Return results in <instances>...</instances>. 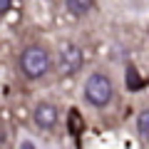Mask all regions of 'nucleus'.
Wrapping results in <instances>:
<instances>
[{
    "instance_id": "nucleus-3",
    "label": "nucleus",
    "mask_w": 149,
    "mask_h": 149,
    "mask_svg": "<svg viewBox=\"0 0 149 149\" xmlns=\"http://www.w3.org/2000/svg\"><path fill=\"white\" fill-rule=\"evenodd\" d=\"M82 65H85V55H82L80 45L70 42V40L60 45V52H57V70H60V74H65V77L77 74L82 70Z\"/></svg>"
},
{
    "instance_id": "nucleus-2",
    "label": "nucleus",
    "mask_w": 149,
    "mask_h": 149,
    "mask_svg": "<svg viewBox=\"0 0 149 149\" xmlns=\"http://www.w3.org/2000/svg\"><path fill=\"white\" fill-rule=\"evenodd\" d=\"M112 95H114V90H112V80L107 77V74L95 72V74L87 77V82H85V100L90 102L92 107H107L112 102Z\"/></svg>"
},
{
    "instance_id": "nucleus-10",
    "label": "nucleus",
    "mask_w": 149,
    "mask_h": 149,
    "mask_svg": "<svg viewBox=\"0 0 149 149\" xmlns=\"http://www.w3.org/2000/svg\"><path fill=\"white\" fill-rule=\"evenodd\" d=\"M20 149H35V144H32L30 139H25V142H20Z\"/></svg>"
},
{
    "instance_id": "nucleus-9",
    "label": "nucleus",
    "mask_w": 149,
    "mask_h": 149,
    "mask_svg": "<svg viewBox=\"0 0 149 149\" xmlns=\"http://www.w3.org/2000/svg\"><path fill=\"white\" fill-rule=\"evenodd\" d=\"M8 10H10V0H0V17L5 15Z\"/></svg>"
},
{
    "instance_id": "nucleus-5",
    "label": "nucleus",
    "mask_w": 149,
    "mask_h": 149,
    "mask_svg": "<svg viewBox=\"0 0 149 149\" xmlns=\"http://www.w3.org/2000/svg\"><path fill=\"white\" fill-rule=\"evenodd\" d=\"M65 5H67V10L72 13V15L82 17V15H87V13H92L95 0H65Z\"/></svg>"
},
{
    "instance_id": "nucleus-7",
    "label": "nucleus",
    "mask_w": 149,
    "mask_h": 149,
    "mask_svg": "<svg viewBox=\"0 0 149 149\" xmlns=\"http://www.w3.org/2000/svg\"><path fill=\"white\" fill-rule=\"evenodd\" d=\"M137 132H139V137L149 139V109L139 112V117H137Z\"/></svg>"
},
{
    "instance_id": "nucleus-1",
    "label": "nucleus",
    "mask_w": 149,
    "mask_h": 149,
    "mask_svg": "<svg viewBox=\"0 0 149 149\" xmlns=\"http://www.w3.org/2000/svg\"><path fill=\"white\" fill-rule=\"evenodd\" d=\"M50 70V52L40 45H30L20 55V72L27 80H40Z\"/></svg>"
},
{
    "instance_id": "nucleus-4",
    "label": "nucleus",
    "mask_w": 149,
    "mask_h": 149,
    "mask_svg": "<svg viewBox=\"0 0 149 149\" xmlns=\"http://www.w3.org/2000/svg\"><path fill=\"white\" fill-rule=\"evenodd\" d=\"M32 119H35V124L40 129H52L57 124V109L50 102H40L35 107V112H32Z\"/></svg>"
},
{
    "instance_id": "nucleus-8",
    "label": "nucleus",
    "mask_w": 149,
    "mask_h": 149,
    "mask_svg": "<svg viewBox=\"0 0 149 149\" xmlns=\"http://www.w3.org/2000/svg\"><path fill=\"white\" fill-rule=\"evenodd\" d=\"M70 122H72V127H70V129H72V134H80V114H77V112H70Z\"/></svg>"
},
{
    "instance_id": "nucleus-6",
    "label": "nucleus",
    "mask_w": 149,
    "mask_h": 149,
    "mask_svg": "<svg viewBox=\"0 0 149 149\" xmlns=\"http://www.w3.org/2000/svg\"><path fill=\"white\" fill-rule=\"evenodd\" d=\"M127 87L132 92H137V90H142V87H144V80L139 77V72H137L134 65H129V67H127Z\"/></svg>"
}]
</instances>
